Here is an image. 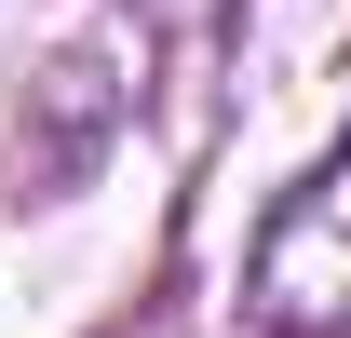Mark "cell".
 Wrapping results in <instances>:
<instances>
[]
</instances>
